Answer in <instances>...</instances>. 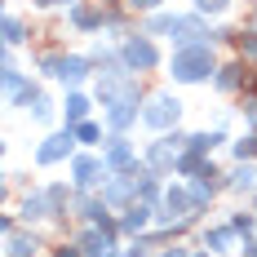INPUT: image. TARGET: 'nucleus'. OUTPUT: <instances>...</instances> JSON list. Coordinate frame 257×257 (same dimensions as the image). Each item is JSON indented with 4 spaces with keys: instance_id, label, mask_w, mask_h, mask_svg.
<instances>
[{
    "instance_id": "nucleus-1",
    "label": "nucleus",
    "mask_w": 257,
    "mask_h": 257,
    "mask_svg": "<svg viewBox=\"0 0 257 257\" xmlns=\"http://www.w3.org/2000/svg\"><path fill=\"white\" fill-rule=\"evenodd\" d=\"M208 76H213V49H208V40L182 45V49L173 53V80L195 84V80H208Z\"/></svg>"
},
{
    "instance_id": "nucleus-2",
    "label": "nucleus",
    "mask_w": 257,
    "mask_h": 257,
    "mask_svg": "<svg viewBox=\"0 0 257 257\" xmlns=\"http://www.w3.org/2000/svg\"><path fill=\"white\" fill-rule=\"evenodd\" d=\"M178 98H169V93H160V98H151V106H147V111H142V120H147V124L151 128H169L173 124V120H178Z\"/></svg>"
},
{
    "instance_id": "nucleus-3",
    "label": "nucleus",
    "mask_w": 257,
    "mask_h": 257,
    "mask_svg": "<svg viewBox=\"0 0 257 257\" xmlns=\"http://www.w3.org/2000/svg\"><path fill=\"white\" fill-rule=\"evenodd\" d=\"M124 67H128V71H151V67H155L151 40H128V45H124Z\"/></svg>"
},
{
    "instance_id": "nucleus-4",
    "label": "nucleus",
    "mask_w": 257,
    "mask_h": 257,
    "mask_svg": "<svg viewBox=\"0 0 257 257\" xmlns=\"http://www.w3.org/2000/svg\"><path fill=\"white\" fill-rule=\"evenodd\" d=\"M106 120H111L115 128H124L128 120H138V93H133V84L124 89V98H120V102L106 106Z\"/></svg>"
},
{
    "instance_id": "nucleus-5",
    "label": "nucleus",
    "mask_w": 257,
    "mask_h": 257,
    "mask_svg": "<svg viewBox=\"0 0 257 257\" xmlns=\"http://www.w3.org/2000/svg\"><path fill=\"white\" fill-rule=\"evenodd\" d=\"M71 142H76V138H71V128H67V133H53L49 142L40 147V155H36V160H40V164H53V160L71 155Z\"/></svg>"
},
{
    "instance_id": "nucleus-6",
    "label": "nucleus",
    "mask_w": 257,
    "mask_h": 257,
    "mask_svg": "<svg viewBox=\"0 0 257 257\" xmlns=\"http://www.w3.org/2000/svg\"><path fill=\"white\" fill-rule=\"evenodd\" d=\"M93 182H98V160L80 155L76 160V186H93Z\"/></svg>"
},
{
    "instance_id": "nucleus-7",
    "label": "nucleus",
    "mask_w": 257,
    "mask_h": 257,
    "mask_svg": "<svg viewBox=\"0 0 257 257\" xmlns=\"http://www.w3.org/2000/svg\"><path fill=\"white\" fill-rule=\"evenodd\" d=\"M133 160V147H128L124 138H111V147H106V160L102 164H128Z\"/></svg>"
},
{
    "instance_id": "nucleus-8",
    "label": "nucleus",
    "mask_w": 257,
    "mask_h": 257,
    "mask_svg": "<svg viewBox=\"0 0 257 257\" xmlns=\"http://www.w3.org/2000/svg\"><path fill=\"white\" fill-rule=\"evenodd\" d=\"M58 80H71V84L84 80V58H62L58 62Z\"/></svg>"
},
{
    "instance_id": "nucleus-9",
    "label": "nucleus",
    "mask_w": 257,
    "mask_h": 257,
    "mask_svg": "<svg viewBox=\"0 0 257 257\" xmlns=\"http://www.w3.org/2000/svg\"><path fill=\"white\" fill-rule=\"evenodd\" d=\"M84 115H89V102H84L80 93H71V98H67V124H80Z\"/></svg>"
},
{
    "instance_id": "nucleus-10",
    "label": "nucleus",
    "mask_w": 257,
    "mask_h": 257,
    "mask_svg": "<svg viewBox=\"0 0 257 257\" xmlns=\"http://www.w3.org/2000/svg\"><path fill=\"white\" fill-rule=\"evenodd\" d=\"M231 186H235V191H257V169H239Z\"/></svg>"
},
{
    "instance_id": "nucleus-11",
    "label": "nucleus",
    "mask_w": 257,
    "mask_h": 257,
    "mask_svg": "<svg viewBox=\"0 0 257 257\" xmlns=\"http://www.w3.org/2000/svg\"><path fill=\"white\" fill-rule=\"evenodd\" d=\"M9 253H14V257H31V253H36V239H27V235L9 239Z\"/></svg>"
},
{
    "instance_id": "nucleus-12",
    "label": "nucleus",
    "mask_w": 257,
    "mask_h": 257,
    "mask_svg": "<svg viewBox=\"0 0 257 257\" xmlns=\"http://www.w3.org/2000/svg\"><path fill=\"white\" fill-rule=\"evenodd\" d=\"M23 213H27V217H45V195H27Z\"/></svg>"
},
{
    "instance_id": "nucleus-13",
    "label": "nucleus",
    "mask_w": 257,
    "mask_h": 257,
    "mask_svg": "<svg viewBox=\"0 0 257 257\" xmlns=\"http://www.w3.org/2000/svg\"><path fill=\"white\" fill-rule=\"evenodd\" d=\"M138 226H147V208H128V217H124V231H138Z\"/></svg>"
},
{
    "instance_id": "nucleus-14",
    "label": "nucleus",
    "mask_w": 257,
    "mask_h": 257,
    "mask_svg": "<svg viewBox=\"0 0 257 257\" xmlns=\"http://www.w3.org/2000/svg\"><path fill=\"white\" fill-rule=\"evenodd\" d=\"M128 191H133V182H124V178H120V182H111V186H106V200H124Z\"/></svg>"
},
{
    "instance_id": "nucleus-15",
    "label": "nucleus",
    "mask_w": 257,
    "mask_h": 257,
    "mask_svg": "<svg viewBox=\"0 0 257 257\" xmlns=\"http://www.w3.org/2000/svg\"><path fill=\"white\" fill-rule=\"evenodd\" d=\"M217 84H222V89H235V84H239V67H222Z\"/></svg>"
},
{
    "instance_id": "nucleus-16",
    "label": "nucleus",
    "mask_w": 257,
    "mask_h": 257,
    "mask_svg": "<svg viewBox=\"0 0 257 257\" xmlns=\"http://www.w3.org/2000/svg\"><path fill=\"white\" fill-rule=\"evenodd\" d=\"M5 40H9V45H18V40H23V23H18V18H9V23H5Z\"/></svg>"
},
{
    "instance_id": "nucleus-17",
    "label": "nucleus",
    "mask_w": 257,
    "mask_h": 257,
    "mask_svg": "<svg viewBox=\"0 0 257 257\" xmlns=\"http://www.w3.org/2000/svg\"><path fill=\"white\" fill-rule=\"evenodd\" d=\"M253 151H257V138H239V142H235V155H239V160H248Z\"/></svg>"
},
{
    "instance_id": "nucleus-18",
    "label": "nucleus",
    "mask_w": 257,
    "mask_h": 257,
    "mask_svg": "<svg viewBox=\"0 0 257 257\" xmlns=\"http://www.w3.org/2000/svg\"><path fill=\"white\" fill-rule=\"evenodd\" d=\"M71 23H76V27H93V23H98V14H93V9H76Z\"/></svg>"
},
{
    "instance_id": "nucleus-19",
    "label": "nucleus",
    "mask_w": 257,
    "mask_h": 257,
    "mask_svg": "<svg viewBox=\"0 0 257 257\" xmlns=\"http://www.w3.org/2000/svg\"><path fill=\"white\" fill-rule=\"evenodd\" d=\"M195 9H200V14H222L226 0H195Z\"/></svg>"
},
{
    "instance_id": "nucleus-20",
    "label": "nucleus",
    "mask_w": 257,
    "mask_h": 257,
    "mask_svg": "<svg viewBox=\"0 0 257 257\" xmlns=\"http://www.w3.org/2000/svg\"><path fill=\"white\" fill-rule=\"evenodd\" d=\"M76 138H80V142H98V124H80Z\"/></svg>"
},
{
    "instance_id": "nucleus-21",
    "label": "nucleus",
    "mask_w": 257,
    "mask_h": 257,
    "mask_svg": "<svg viewBox=\"0 0 257 257\" xmlns=\"http://www.w3.org/2000/svg\"><path fill=\"white\" fill-rule=\"evenodd\" d=\"M208 244H213V248H226V244H231V231H213V235H208Z\"/></svg>"
},
{
    "instance_id": "nucleus-22",
    "label": "nucleus",
    "mask_w": 257,
    "mask_h": 257,
    "mask_svg": "<svg viewBox=\"0 0 257 257\" xmlns=\"http://www.w3.org/2000/svg\"><path fill=\"white\" fill-rule=\"evenodd\" d=\"M169 208H186V195L182 191H169Z\"/></svg>"
},
{
    "instance_id": "nucleus-23",
    "label": "nucleus",
    "mask_w": 257,
    "mask_h": 257,
    "mask_svg": "<svg viewBox=\"0 0 257 257\" xmlns=\"http://www.w3.org/2000/svg\"><path fill=\"white\" fill-rule=\"evenodd\" d=\"M244 53H248V58H257V36H248V40H244Z\"/></svg>"
},
{
    "instance_id": "nucleus-24",
    "label": "nucleus",
    "mask_w": 257,
    "mask_h": 257,
    "mask_svg": "<svg viewBox=\"0 0 257 257\" xmlns=\"http://www.w3.org/2000/svg\"><path fill=\"white\" fill-rule=\"evenodd\" d=\"M133 5H142V9H155V5H160V0H133Z\"/></svg>"
},
{
    "instance_id": "nucleus-25",
    "label": "nucleus",
    "mask_w": 257,
    "mask_h": 257,
    "mask_svg": "<svg viewBox=\"0 0 257 257\" xmlns=\"http://www.w3.org/2000/svg\"><path fill=\"white\" fill-rule=\"evenodd\" d=\"M36 5H53V0H36Z\"/></svg>"
}]
</instances>
